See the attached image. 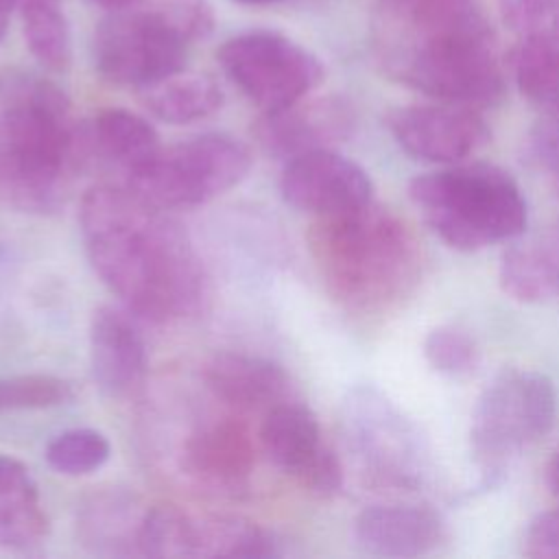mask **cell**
Wrapping results in <instances>:
<instances>
[{"label":"cell","mask_w":559,"mask_h":559,"mask_svg":"<svg viewBox=\"0 0 559 559\" xmlns=\"http://www.w3.org/2000/svg\"><path fill=\"white\" fill-rule=\"evenodd\" d=\"M92 269L127 310L153 323L197 317L210 282L183 227L124 183L90 188L79 210Z\"/></svg>","instance_id":"obj_1"},{"label":"cell","mask_w":559,"mask_h":559,"mask_svg":"<svg viewBox=\"0 0 559 559\" xmlns=\"http://www.w3.org/2000/svg\"><path fill=\"white\" fill-rule=\"evenodd\" d=\"M308 249L325 290L354 312L402 306L424 275V249L413 229L373 201L314 218Z\"/></svg>","instance_id":"obj_2"},{"label":"cell","mask_w":559,"mask_h":559,"mask_svg":"<svg viewBox=\"0 0 559 559\" xmlns=\"http://www.w3.org/2000/svg\"><path fill=\"white\" fill-rule=\"evenodd\" d=\"M0 197L22 212H55L79 164V124L50 81L0 76Z\"/></svg>","instance_id":"obj_3"},{"label":"cell","mask_w":559,"mask_h":559,"mask_svg":"<svg viewBox=\"0 0 559 559\" xmlns=\"http://www.w3.org/2000/svg\"><path fill=\"white\" fill-rule=\"evenodd\" d=\"M408 197L424 223L459 251H480L526 227L520 186L493 164H452L417 175L408 183Z\"/></svg>","instance_id":"obj_4"},{"label":"cell","mask_w":559,"mask_h":559,"mask_svg":"<svg viewBox=\"0 0 559 559\" xmlns=\"http://www.w3.org/2000/svg\"><path fill=\"white\" fill-rule=\"evenodd\" d=\"M376 55L393 81L441 103L478 109L498 105L507 92L493 33L406 41L376 48Z\"/></svg>","instance_id":"obj_5"},{"label":"cell","mask_w":559,"mask_h":559,"mask_svg":"<svg viewBox=\"0 0 559 559\" xmlns=\"http://www.w3.org/2000/svg\"><path fill=\"white\" fill-rule=\"evenodd\" d=\"M557 419V391L548 376L509 369L496 376L472 411L469 445L485 487L496 485L509 463L544 439Z\"/></svg>","instance_id":"obj_6"},{"label":"cell","mask_w":559,"mask_h":559,"mask_svg":"<svg viewBox=\"0 0 559 559\" xmlns=\"http://www.w3.org/2000/svg\"><path fill=\"white\" fill-rule=\"evenodd\" d=\"M341 432L362 478L380 489L417 491L432 459L419 428L378 389L354 386L341 402Z\"/></svg>","instance_id":"obj_7"},{"label":"cell","mask_w":559,"mask_h":559,"mask_svg":"<svg viewBox=\"0 0 559 559\" xmlns=\"http://www.w3.org/2000/svg\"><path fill=\"white\" fill-rule=\"evenodd\" d=\"M251 151L227 133H201L168 148L131 175L124 186L159 210H188L238 186Z\"/></svg>","instance_id":"obj_8"},{"label":"cell","mask_w":559,"mask_h":559,"mask_svg":"<svg viewBox=\"0 0 559 559\" xmlns=\"http://www.w3.org/2000/svg\"><path fill=\"white\" fill-rule=\"evenodd\" d=\"M192 44L155 9H120L92 35V61L116 85L146 87L186 68Z\"/></svg>","instance_id":"obj_9"},{"label":"cell","mask_w":559,"mask_h":559,"mask_svg":"<svg viewBox=\"0 0 559 559\" xmlns=\"http://www.w3.org/2000/svg\"><path fill=\"white\" fill-rule=\"evenodd\" d=\"M229 81L262 111L308 96L325 76L323 63L301 44L275 31H247L216 52Z\"/></svg>","instance_id":"obj_10"},{"label":"cell","mask_w":559,"mask_h":559,"mask_svg":"<svg viewBox=\"0 0 559 559\" xmlns=\"http://www.w3.org/2000/svg\"><path fill=\"white\" fill-rule=\"evenodd\" d=\"M260 443L273 465L293 476L308 491L332 496L341 489V461L325 445L314 413L299 400L284 402L264 413Z\"/></svg>","instance_id":"obj_11"},{"label":"cell","mask_w":559,"mask_h":559,"mask_svg":"<svg viewBox=\"0 0 559 559\" xmlns=\"http://www.w3.org/2000/svg\"><path fill=\"white\" fill-rule=\"evenodd\" d=\"M386 127L400 148L435 164H456L480 151L491 135L478 109L441 100L395 107L386 114Z\"/></svg>","instance_id":"obj_12"},{"label":"cell","mask_w":559,"mask_h":559,"mask_svg":"<svg viewBox=\"0 0 559 559\" xmlns=\"http://www.w3.org/2000/svg\"><path fill=\"white\" fill-rule=\"evenodd\" d=\"M356 127L354 107L341 96L299 98L293 105L262 111L253 124L258 146L275 159H293L304 153L334 148Z\"/></svg>","instance_id":"obj_13"},{"label":"cell","mask_w":559,"mask_h":559,"mask_svg":"<svg viewBox=\"0 0 559 559\" xmlns=\"http://www.w3.org/2000/svg\"><path fill=\"white\" fill-rule=\"evenodd\" d=\"M280 190L299 212L319 216L343 214L371 203L369 175L334 148L304 153L284 164Z\"/></svg>","instance_id":"obj_14"},{"label":"cell","mask_w":559,"mask_h":559,"mask_svg":"<svg viewBox=\"0 0 559 559\" xmlns=\"http://www.w3.org/2000/svg\"><path fill=\"white\" fill-rule=\"evenodd\" d=\"M255 465L253 439L231 415L199 424L181 450V467L199 487L214 493H236L249 485Z\"/></svg>","instance_id":"obj_15"},{"label":"cell","mask_w":559,"mask_h":559,"mask_svg":"<svg viewBox=\"0 0 559 559\" xmlns=\"http://www.w3.org/2000/svg\"><path fill=\"white\" fill-rule=\"evenodd\" d=\"M159 148L155 127L129 109H105L79 127L81 168L103 166L118 173L120 183L144 168Z\"/></svg>","instance_id":"obj_16"},{"label":"cell","mask_w":559,"mask_h":559,"mask_svg":"<svg viewBox=\"0 0 559 559\" xmlns=\"http://www.w3.org/2000/svg\"><path fill=\"white\" fill-rule=\"evenodd\" d=\"M376 48L445 37L491 33L476 0H378Z\"/></svg>","instance_id":"obj_17"},{"label":"cell","mask_w":559,"mask_h":559,"mask_svg":"<svg viewBox=\"0 0 559 559\" xmlns=\"http://www.w3.org/2000/svg\"><path fill=\"white\" fill-rule=\"evenodd\" d=\"M90 365L103 393L133 395L146 376V347L135 323L114 306H100L90 323Z\"/></svg>","instance_id":"obj_18"},{"label":"cell","mask_w":559,"mask_h":559,"mask_svg":"<svg viewBox=\"0 0 559 559\" xmlns=\"http://www.w3.org/2000/svg\"><path fill=\"white\" fill-rule=\"evenodd\" d=\"M203 378L216 400L242 413H269L284 402L297 400L295 386L280 365L242 352L212 356Z\"/></svg>","instance_id":"obj_19"},{"label":"cell","mask_w":559,"mask_h":559,"mask_svg":"<svg viewBox=\"0 0 559 559\" xmlns=\"http://www.w3.org/2000/svg\"><path fill=\"white\" fill-rule=\"evenodd\" d=\"M354 539L369 555L419 557L445 539V524L424 504H373L358 513Z\"/></svg>","instance_id":"obj_20"},{"label":"cell","mask_w":559,"mask_h":559,"mask_svg":"<svg viewBox=\"0 0 559 559\" xmlns=\"http://www.w3.org/2000/svg\"><path fill=\"white\" fill-rule=\"evenodd\" d=\"M500 286L520 304H559V223L502 253Z\"/></svg>","instance_id":"obj_21"},{"label":"cell","mask_w":559,"mask_h":559,"mask_svg":"<svg viewBox=\"0 0 559 559\" xmlns=\"http://www.w3.org/2000/svg\"><path fill=\"white\" fill-rule=\"evenodd\" d=\"M146 504L135 496L120 491H103L92 496L79 513V535L85 546L98 555L140 557V533Z\"/></svg>","instance_id":"obj_22"},{"label":"cell","mask_w":559,"mask_h":559,"mask_svg":"<svg viewBox=\"0 0 559 559\" xmlns=\"http://www.w3.org/2000/svg\"><path fill=\"white\" fill-rule=\"evenodd\" d=\"M48 533V515L26 465L0 454V546L28 548Z\"/></svg>","instance_id":"obj_23"},{"label":"cell","mask_w":559,"mask_h":559,"mask_svg":"<svg viewBox=\"0 0 559 559\" xmlns=\"http://www.w3.org/2000/svg\"><path fill=\"white\" fill-rule=\"evenodd\" d=\"M140 103L162 122L188 124L216 114L223 105V90L210 74L183 68L142 87Z\"/></svg>","instance_id":"obj_24"},{"label":"cell","mask_w":559,"mask_h":559,"mask_svg":"<svg viewBox=\"0 0 559 559\" xmlns=\"http://www.w3.org/2000/svg\"><path fill=\"white\" fill-rule=\"evenodd\" d=\"M280 555L275 537L260 524L234 515H192V557L266 559Z\"/></svg>","instance_id":"obj_25"},{"label":"cell","mask_w":559,"mask_h":559,"mask_svg":"<svg viewBox=\"0 0 559 559\" xmlns=\"http://www.w3.org/2000/svg\"><path fill=\"white\" fill-rule=\"evenodd\" d=\"M24 41L37 63L50 72H66L72 63L70 24L61 0H15Z\"/></svg>","instance_id":"obj_26"},{"label":"cell","mask_w":559,"mask_h":559,"mask_svg":"<svg viewBox=\"0 0 559 559\" xmlns=\"http://www.w3.org/2000/svg\"><path fill=\"white\" fill-rule=\"evenodd\" d=\"M509 68L520 94L544 116L559 118V44L520 39Z\"/></svg>","instance_id":"obj_27"},{"label":"cell","mask_w":559,"mask_h":559,"mask_svg":"<svg viewBox=\"0 0 559 559\" xmlns=\"http://www.w3.org/2000/svg\"><path fill=\"white\" fill-rule=\"evenodd\" d=\"M111 456L109 439L94 428H72L55 435L46 445L48 465L66 476H85Z\"/></svg>","instance_id":"obj_28"},{"label":"cell","mask_w":559,"mask_h":559,"mask_svg":"<svg viewBox=\"0 0 559 559\" xmlns=\"http://www.w3.org/2000/svg\"><path fill=\"white\" fill-rule=\"evenodd\" d=\"M424 356L432 369L450 378H465L474 373L480 362L476 338L454 323L437 325L426 334Z\"/></svg>","instance_id":"obj_29"},{"label":"cell","mask_w":559,"mask_h":559,"mask_svg":"<svg viewBox=\"0 0 559 559\" xmlns=\"http://www.w3.org/2000/svg\"><path fill=\"white\" fill-rule=\"evenodd\" d=\"M74 389L68 380L48 373L0 378V413L39 411L70 402Z\"/></svg>","instance_id":"obj_30"},{"label":"cell","mask_w":559,"mask_h":559,"mask_svg":"<svg viewBox=\"0 0 559 559\" xmlns=\"http://www.w3.org/2000/svg\"><path fill=\"white\" fill-rule=\"evenodd\" d=\"M498 11L522 41L559 44V0H498Z\"/></svg>","instance_id":"obj_31"},{"label":"cell","mask_w":559,"mask_h":559,"mask_svg":"<svg viewBox=\"0 0 559 559\" xmlns=\"http://www.w3.org/2000/svg\"><path fill=\"white\" fill-rule=\"evenodd\" d=\"M155 9L190 44L205 39L214 31V11L207 0H157Z\"/></svg>","instance_id":"obj_32"},{"label":"cell","mask_w":559,"mask_h":559,"mask_svg":"<svg viewBox=\"0 0 559 559\" xmlns=\"http://www.w3.org/2000/svg\"><path fill=\"white\" fill-rule=\"evenodd\" d=\"M528 155L537 170H542L559 188V118L544 116L531 129Z\"/></svg>","instance_id":"obj_33"},{"label":"cell","mask_w":559,"mask_h":559,"mask_svg":"<svg viewBox=\"0 0 559 559\" xmlns=\"http://www.w3.org/2000/svg\"><path fill=\"white\" fill-rule=\"evenodd\" d=\"M524 555L559 559V509L535 515L524 533Z\"/></svg>","instance_id":"obj_34"},{"label":"cell","mask_w":559,"mask_h":559,"mask_svg":"<svg viewBox=\"0 0 559 559\" xmlns=\"http://www.w3.org/2000/svg\"><path fill=\"white\" fill-rule=\"evenodd\" d=\"M546 485L555 498H559V450L552 454L546 467Z\"/></svg>","instance_id":"obj_35"},{"label":"cell","mask_w":559,"mask_h":559,"mask_svg":"<svg viewBox=\"0 0 559 559\" xmlns=\"http://www.w3.org/2000/svg\"><path fill=\"white\" fill-rule=\"evenodd\" d=\"M96 4L105 7V9H111V11H120V9H133L146 0H94Z\"/></svg>","instance_id":"obj_36"},{"label":"cell","mask_w":559,"mask_h":559,"mask_svg":"<svg viewBox=\"0 0 559 559\" xmlns=\"http://www.w3.org/2000/svg\"><path fill=\"white\" fill-rule=\"evenodd\" d=\"M13 7H15V0H0V39H2L4 33H7L9 13H11Z\"/></svg>","instance_id":"obj_37"},{"label":"cell","mask_w":559,"mask_h":559,"mask_svg":"<svg viewBox=\"0 0 559 559\" xmlns=\"http://www.w3.org/2000/svg\"><path fill=\"white\" fill-rule=\"evenodd\" d=\"M238 4H249V7H262V4H273V2H282V0H234Z\"/></svg>","instance_id":"obj_38"}]
</instances>
